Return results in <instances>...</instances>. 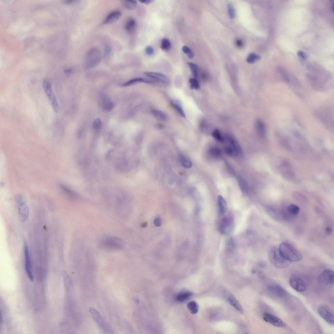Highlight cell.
<instances>
[{"mask_svg":"<svg viewBox=\"0 0 334 334\" xmlns=\"http://www.w3.org/2000/svg\"><path fill=\"white\" fill-rule=\"evenodd\" d=\"M278 249L282 255L289 262H297L302 259L301 252L289 243H282Z\"/></svg>","mask_w":334,"mask_h":334,"instance_id":"obj_1","label":"cell"},{"mask_svg":"<svg viewBox=\"0 0 334 334\" xmlns=\"http://www.w3.org/2000/svg\"><path fill=\"white\" fill-rule=\"evenodd\" d=\"M289 283L292 288L299 292H305L308 287V282L305 276L299 273L292 274L290 278Z\"/></svg>","mask_w":334,"mask_h":334,"instance_id":"obj_2","label":"cell"},{"mask_svg":"<svg viewBox=\"0 0 334 334\" xmlns=\"http://www.w3.org/2000/svg\"><path fill=\"white\" fill-rule=\"evenodd\" d=\"M269 258L273 266L278 268H284L287 267L289 262L285 259L281 254L279 249L272 247L269 252Z\"/></svg>","mask_w":334,"mask_h":334,"instance_id":"obj_3","label":"cell"},{"mask_svg":"<svg viewBox=\"0 0 334 334\" xmlns=\"http://www.w3.org/2000/svg\"><path fill=\"white\" fill-rule=\"evenodd\" d=\"M102 54L100 50L93 48L90 50L85 56V66L88 68L95 67L101 62Z\"/></svg>","mask_w":334,"mask_h":334,"instance_id":"obj_4","label":"cell"},{"mask_svg":"<svg viewBox=\"0 0 334 334\" xmlns=\"http://www.w3.org/2000/svg\"><path fill=\"white\" fill-rule=\"evenodd\" d=\"M102 245L107 249L114 250L122 249L125 245L122 239L114 236L104 238L102 241Z\"/></svg>","mask_w":334,"mask_h":334,"instance_id":"obj_5","label":"cell"},{"mask_svg":"<svg viewBox=\"0 0 334 334\" xmlns=\"http://www.w3.org/2000/svg\"><path fill=\"white\" fill-rule=\"evenodd\" d=\"M42 85L51 106L55 112L58 113L59 111V106L56 98L52 90L50 83L48 80L45 79L43 81Z\"/></svg>","mask_w":334,"mask_h":334,"instance_id":"obj_6","label":"cell"},{"mask_svg":"<svg viewBox=\"0 0 334 334\" xmlns=\"http://www.w3.org/2000/svg\"><path fill=\"white\" fill-rule=\"evenodd\" d=\"M24 242L25 271L29 280L31 281H33L34 276L30 254L26 241L24 240Z\"/></svg>","mask_w":334,"mask_h":334,"instance_id":"obj_7","label":"cell"},{"mask_svg":"<svg viewBox=\"0 0 334 334\" xmlns=\"http://www.w3.org/2000/svg\"><path fill=\"white\" fill-rule=\"evenodd\" d=\"M319 283L325 286H330L334 284V272L332 270L326 269L319 276Z\"/></svg>","mask_w":334,"mask_h":334,"instance_id":"obj_8","label":"cell"},{"mask_svg":"<svg viewBox=\"0 0 334 334\" xmlns=\"http://www.w3.org/2000/svg\"><path fill=\"white\" fill-rule=\"evenodd\" d=\"M319 314L329 324L333 325L334 318L333 314L328 308L324 306H320L318 308Z\"/></svg>","mask_w":334,"mask_h":334,"instance_id":"obj_9","label":"cell"},{"mask_svg":"<svg viewBox=\"0 0 334 334\" xmlns=\"http://www.w3.org/2000/svg\"><path fill=\"white\" fill-rule=\"evenodd\" d=\"M263 319L266 322L277 327L282 328L286 326V324L277 316L269 313H265Z\"/></svg>","mask_w":334,"mask_h":334,"instance_id":"obj_10","label":"cell"},{"mask_svg":"<svg viewBox=\"0 0 334 334\" xmlns=\"http://www.w3.org/2000/svg\"><path fill=\"white\" fill-rule=\"evenodd\" d=\"M268 289L272 294L277 297H283L287 294L286 290L281 286L276 283L269 285Z\"/></svg>","mask_w":334,"mask_h":334,"instance_id":"obj_11","label":"cell"},{"mask_svg":"<svg viewBox=\"0 0 334 334\" xmlns=\"http://www.w3.org/2000/svg\"><path fill=\"white\" fill-rule=\"evenodd\" d=\"M233 220L232 218L228 216H225L221 220L219 226L220 232L222 234L228 233L232 228Z\"/></svg>","mask_w":334,"mask_h":334,"instance_id":"obj_12","label":"cell"},{"mask_svg":"<svg viewBox=\"0 0 334 334\" xmlns=\"http://www.w3.org/2000/svg\"><path fill=\"white\" fill-rule=\"evenodd\" d=\"M18 213L21 221L25 222L27 220L29 215V209L27 204L21 201L18 205Z\"/></svg>","mask_w":334,"mask_h":334,"instance_id":"obj_13","label":"cell"},{"mask_svg":"<svg viewBox=\"0 0 334 334\" xmlns=\"http://www.w3.org/2000/svg\"><path fill=\"white\" fill-rule=\"evenodd\" d=\"M145 75L149 78L156 80L160 82L166 84L169 83V79L165 75L161 73L156 72H146Z\"/></svg>","mask_w":334,"mask_h":334,"instance_id":"obj_14","label":"cell"},{"mask_svg":"<svg viewBox=\"0 0 334 334\" xmlns=\"http://www.w3.org/2000/svg\"><path fill=\"white\" fill-rule=\"evenodd\" d=\"M89 312L94 320L100 326L103 328L105 326L104 321L100 312L92 307L89 308Z\"/></svg>","mask_w":334,"mask_h":334,"instance_id":"obj_15","label":"cell"},{"mask_svg":"<svg viewBox=\"0 0 334 334\" xmlns=\"http://www.w3.org/2000/svg\"><path fill=\"white\" fill-rule=\"evenodd\" d=\"M225 298L226 301L231 306L241 313H243V309L241 305L232 295L228 294L226 295Z\"/></svg>","mask_w":334,"mask_h":334,"instance_id":"obj_16","label":"cell"},{"mask_svg":"<svg viewBox=\"0 0 334 334\" xmlns=\"http://www.w3.org/2000/svg\"><path fill=\"white\" fill-rule=\"evenodd\" d=\"M121 16V13L119 11H115L111 12L104 21L105 24H110L113 23L118 21Z\"/></svg>","mask_w":334,"mask_h":334,"instance_id":"obj_17","label":"cell"},{"mask_svg":"<svg viewBox=\"0 0 334 334\" xmlns=\"http://www.w3.org/2000/svg\"><path fill=\"white\" fill-rule=\"evenodd\" d=\"M229 141L230 145L233 150L234 156H242L243 154L242 149L237 141L230 138Z\"/></svg>","mask_w":334,"mask_h":334,"instance_id":"obj_18","label":"cell"},{"mask_svg":"<svg viewBox=\"0 0 334 334\" xmlns=\"http://www.w3.org/2000/svg\"><path fill=\"white\" fill-rule=\"evenodd\" d=\"M102 105L103 109L106 111H110L113 108V102L109 98L105 95H102Z\"/></svg>","mask_w":334,"mask_h":334,"instance_id":"obj_19","label":"cell"},{"mask_svg":"<svg viewBox=\"0 0 334 334\" xmlns=\"http://www.w3.org/2000/svg\"><path fill=\"white\" fill-rule=\"evenodd\" d=\"M237 181L239 185L242 193L245 195H247L249 191V187L248 184L245 180L241 176L237 177Z\"/></svg>","mask_w":334,"mask_h":334,"instance_id":"obj_20","label":"cell"},{"mask_svg":"<svg viewBox=\"0 0 334 334\" xmlns=\"http://www.w3.org/2000/svg\"><path fill=\"white\" fill-rule=\"evenodd\" d=\"M171 104L182 117L184 118L186 117L185 114L180 102L178 100H173L171 101Z\"/></svg>","mask_w":334,"mask_h":334,"instance_id":"obj_21","label":"cell"},{"mask_svg":"<svg viewBox=\"0 0 334 334\" xmlns=\"http://www.w3.org/2000/svg\"><path fill=\"white\" fill-rule=\"evenodd\" d=\"M136 26V21L135 19L131 18L128 20L125 25L126 31L128 33H133Z\"/></svg>","mask_w":334,"mask_h":334,"instance_id":"obj_22","label":"cell"},{"mask_svg":"<svg viewBox=\"0 0 334 334\" xmlns=\"http://www.w3.org/2000/svg\"><path fill=\"white\" fill-rule=\"evenodd\" d=\"M218 202L220 215H223L227 209V205L226 201L223 197L220 195L218 197Z\"/></svg>","mask_w":334,"mask_h":334,"instance_id":"obj_23","label":"cell"},{"mask_svg":"<svg viewBox=\"0 0 334 334\" xmlns=\"http://www.w3.org/2000/svg\"><path fill=\"white\" fill-rule=\"evenodd\" d=\"M256 126L257 131L261 137H263L266 133V127L263 122L260 119L256 121Z\"/></svg>","mask_w":334,"mask_h":334,"instance_id":"obj_24","label":"cell"},{"mask_svg":"<svg viewBox=\"0 0 334 334\" xmlns=\"http://www.w3.org/2000/svg\"><path fill=\"white\" fill-rule=\"evenodd\" d=\"M152 113L153 116L158 121H165L167 119L166 115L161 111L154 109L152 111Z\"/></svg>","mask_w":334,"mask_h":334,"instance_id":"obj_25","label":"cell"},{"mask_svg":"<svg viewBox=\"0 0 334 334\" xmlns=\"http://www.w3.org/2000/svg\"><path fill=\"white\" fill-rule=\"evenodd\" d=\"M192 293L187 290H183L179 293L176 297V300L180 302L187 300L192 295Z\"/></svg>","mask_w":334,"mask_h":334,"instance_id":"obj_26","label":"cell"},{"mask_svg":"<svg viewBox=\"0 0 334 334\" xmlns=\"http://www.w3.org/2000/svg\"><path fill=\"white\" fill-rule=\"evenodd\" d=\"M138 82H143L145 83H150L151 81L144 78H136L132 79L129 81H128L125 84L122 85L123 87H126L128 85H131L134 84Z\"/></svg>","mask_w":334,"mask_h":334,"instance_id":"obj_27","label":"cell"},{"mask_svg":"<svg viewBox=\"0 0 334 334\" xmlns=\"http://www.w3.org/2000/svg\"><path fill=\"white\" fill-rule=\"evenodd\" d=\"M187 307L192 314L198 313L199 311L198 304L195 301H191L188 304Z\"/></svg>","mask_w":334,"mask_h":334,"instance_id":"obj_28","label":"cell"},{"mask_svg":"<svg viewBox=\"0 0 334 334\" xmlns=\"http://www.w3.org/2000/svg\"><path fill=\"white\" fill-rule=\"evenodd\" d=\"M179 160L183 166L187 169H190L192 166L191 162L182 155H180Z\"/></svg>","mask_w":334,"mask_h":334,"instance_id":"obj_29","label":"cell"},{"mask_svg":"<svg viewBox=\"0 0 334 334\" xmlns=\"http://www.w3.org/2000/svg\"><path fill=\"white\" fill-rule=\"evenodd\" d=\"M171 43L168 38H162L161 42V48L162 49L168 51L171 48Z\"/></svg>","mask_w":334,"mask_h":334,"instance_id":"obj_30","label":"cell"},{"mask_svg":"<svg viewBox=\"0 0 334 334\" xmlns=\"http://www.w3.org/2000/svg\"><path fill=\"white\" fill-rule=\"evenodd\" d=\"M188 65L189 67L192 75L194 78L198 79V78L199 68L197 65L192 62H188Z\"/></svg>","mask_w":334,"mask_h":334,"instance_id":"obj_31","label":"cell"},{"mask_svg":"<svg viewBox=\"0 0 334 334\" xmlns=\"http://www.w3.org/2000/svg\"><path fill=\"white\" fill-rule=\"evenodd\" d=\"M124 5L128 9L134 10L138 6V3L135 1H123Z\"/></svg>","mask_w":334,"mask_h":334,"instance_id":"obj_32","label":"cell"},{"mask_svg":"<svg viewBox=\"0 0 334 334\" xmlns=\"http://www.w3.org/2000/svg\"><path fill=\"white\" fill-rule=\"evenodd\" d=\"M288 211L289 213L292 215H296L299 214L300 209L297 205L294 204H291L288 207Z\"/></svg>","mask_w":334,"mask_h":334,"instance_id":"obj_33","label":"cell"},{"mask_svg":"<svg viewBox=\"0 0 334 334\" xmlns=\"http://www.w3.org/2000/svg\"><path fill=\"white\" fill-rule=\"evenodd\" d=\"M260 58V57L259 55L252 53L248 55L247 58V62L249 63H253L256 61L259 60Z\"/></svg>","mask_w":334,"mask_h":334,"instance_id":"obj_34","label":"cell"},{"mask_svg":"<svg viewBox=\"0 0 334 334\" xmlns=\"http://www.w3.org/2000/svg\"><path fill=\"white\" fill-rule=\"evenodd\" d=\"M212 135L214 138L220 142H223L224 139L222 137L220 130L218 129H215L212 132Z\"/></svg>","mask_w":334,"mask_h":334,"instance_id":"obj_35","label":"cell"},{"mask_svg":"<svg viewBox=\"0 0 334 334\" xmlns=\"http://www.w3.org/2000/svg\"><path fill=\"white\" fill-rule=\"evenodd\" d=\"M190 87L192 89L199 90L200 88V85L198 79L191 78L189 79Z\"/></svg>","mask_w":334,"mask_h":334,"instance_id":"obj_36","label":"cell"},{"mask_svg":"<svg viewBox=\"0 0 334 334\" xmlns=\"http://www.w3.org/2000/svg\"><path fill=\"white\" fill-rule=\"evenodd\" d=\"M182 50L183 53L186 54L190 59L193 58L194 57V53L189 47L186 45H184L182 46Z\"/></svg>","mask_w":334,"mask_h":334,"instance_id":"obj_37","label":"cell"},{"mask_svg":"<svg viewBox=\"0 0 334 334\" xmlns=\"http://www.w3.org/2000/svg\"><path fill=\"white\" fill-rule=\"evenodd\" d=\"M209 153L213 157H218L221 155V151L219 149L213 147L209 149Z\"/></svg>","mask_w":334,"mask_h":334,"instance_id":"obj_38","label":"cell"},{"mask_svg":"<svg viewBox=\"0 0 334 334\" xmlns=\"http://www.w3.org/2000/svg\"><path fill=\"white\" fill-rule=\"evenodd\" d=\"M228 14L229 18L231 19L235 18V15L234 8L232 3H229L227 5Z\"/></svg>","mask_w":334,"mask_h":334,"instance_id":"obj_39","label":"cell"},{"mask_svg":"<svg viewBox=\"0 0 334 334\" xmlns=\"http://www.w3.org/2000/svg\"><path fill=\"white\" fill-rule=\"evenodd\" d=\"M60 186L62 190L64 192H65V193L67 195L72 197V198L75 197L76 196L75 194L73 192L70 190L69 188L63 185H61Z\"/></svg>","mask_w":334,"mask_h":334,"instance_id":"obj_40","label":"cell"},{"mask_svg":"<svg viewBox=\"0 0 334 334\" xmlns=\"http://www.w3.org/2000/svg\"><path fill=\"white\" fill-rule=\"evenodd\" d=\"M102 123L101 120L99 118H97L95 120L93 123V127L95 130H98L100 129L102 127Z\"/></svg>","mask_w":334,"mask_h":334,"instance_id":"obj_41","label":"cell"},{"mask_svg":"<svg viewBox=\"0 0 334 334\" xmlns=\"http://www.w3.org/2000/svg\"><path fill=\"white\" fill-rule=\"evenodd\" d=\"M64 275L65 278L66 287L67 289H69L71 283V278L67 273H64Z\"/></svg>","mask_w":334,"mask_h":334,"instance_id":"obj_42","label":"cell"},{"mask_svg":"<svg viewBox=\"0 0 334 334\" xmlns=\"http://www.w3.org/2000/svg\"><path fill=\"white\" fill-rule=\"evenodd\" d=\"M224 151L226 155H228L230 156H234L233 150L230 145L229 146L225 147L224 149Z\"/></svg>","mask_w":334,"mask_h":334,"instance_id":"obj_43","label":"cell"},{"mask_svg":"<svg viewBox=\"0 0 334 334\" xmlns=\"http://www.w3.org/2000/svg\"><path fill=\"white\" fill-rule=\"evenodd\" d=\"M145 52L147 55H152L154 53V50L152 46H148L145 48Z\"/></svg>","mask_w":334,"mask_h":334,"instance_id":"obj_44","label":"cell"},{"mask_svg":"<svg viewBox=\"0 0 334 334\" xmlns=\"http://www.w3.org/2000/svg\"><path fill=\"white\" fill-rule=\"evenodd\" d=\"M154 224L157 227H159L161 225V218L159 217H158L154 220Z\"/></svg>","mask_w":334,"mask_h":334,"instance_id":"obj_45","label":"cell"},{"mask_svg":"<svg viewBox=\"0 0 334 334\" xmlns=\"http://www.w3.org/2000/svg\"><path fill=\"white\" fill-rule=\"evenodd\" d=\"M298 56L302 58L303 59H306L307 58V55L305 53L302 52V51H299L298 53Z\"/></svg>","mask_w":334,"mask_h":334,"instance_id":"obj_46","label":"cell"},{"mask_svg":"<svg viewBox=\"0 0 334 334\" xmlns=\"http://www.w3.org/2000/svg\"><path fill=\"white\" fill-rule=\"evenodd\" d=\"M105 55L106 57L107 56H108V55H109L110 53L111 52V50H112V49H111L110 46H108L105 47Z\"/></svg>","mask_w":334,"mask_h":334,"instance_id":"obj_47","label":"cell"},{"mask_svg":"<svg viewBox=\"0 0 334 334\" xmlns=\"http://www.w3.org/2000/svg\"><path fill=\"white\" fill-rule=\"evenodd\" d=\"M332 232V229L331 227L329 226L325 229V233L326 235H329L331 234Z\"/></svg>","mask_w":334,"mask_h":334,"instance_id":"obj_48","label":"cell"},{"mask_svg":"<svg viewBox=\"0 0 334 334\" xmlns=\"http://www.w3.org/2000/svg\"><path fill=\"white\" fill-rule=\"evenodd\" d=\"M154 1L152 0H142V1H139L141 3L145 4V5H149V4L151 3Z\"/></svg>","mask_w":334,"mask_h":334,"instance_id":"obj_49","label":"cell"},{"mask_svg":"<svg viewBox=\"0 0 334 334\" xmlns=\"http://www.w3.org/2000/svg\"><path fill=\"white\" fill-rule=\"evenodd\" d=\"M225 162V165H226L228 169L229 170L230 172L231 173H232V174L234 175V172L233 169L232 168V167H231V166L229 165L227 162Z\"/></svg>","mask_w":334,"mask_h":334,"instance_id":"obj_50","label":"cell"},{"mask_svg":"<svg viewBox=\"0 0 334 334\" xmlns=\"http://www.w3.org/2000/svg\"><path fill=\"white\" fill-rule=\"evenodd\" d=\"M236 44L239 47H242L243 45L242 42L240 40H238L236 42Z\"/></svg>","mask_w":334,"mask_h":334,"instance_id":"obj_51","label":"cell"},{"mask_svg":"<svg viewBox=\"0 0 334 334\" xmlns=\"http://www.w3.org/2000/svg\"><path fill=\"white\" fill-rule=\"evenodd\" d=\"M147 225V223L146 222H145V223H144L142 225V228H144L146 227Z\"/></svg>","mask_w":334,"mask_h":334,"instance_id":"obj_52","label":"cell"},{"mask_svg":"<svg viewBox=\"0 0 334 334\" xmlns=\"http://www.w3.org/2000/svg\"><path fill=\"white\" fill-rule=\"evenodd\" d=\"M71 72V70H67L66 71V72L67 73H68V74H69Z\"/></svg>","mask_w":334,"mask_h":334,"instance_id":"obj_53","label":"cell"}]
</instances>
